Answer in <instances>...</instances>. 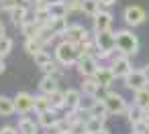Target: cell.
<instances>
[{
    "label": "cell",
    "instance_id": "1",
    "mask_svg": "<svg viewBox=\"0 0 149 134\" xmlns=\"http://www.w3.org/2000/svg\"><path fill=\"white\" fill-rule=\"evenodd\" d=\"M94 43L100 59H110V55L116 51V33L112 31H100L94 33Z\"/></svg>",
    "mask_w": 149,
    "mask_h": 134
},
{
    "label": "cell",
    "instance_id": "2",
    "mask_svg": "<svg viewBox=\"0 0 149 134\" xmlns=\"http://www.w3.org/2000/svg\"><path fill=\"white\" fill-rule=\"evenodd\" d=\"M80 55H82V49H80V45H76V43L61 41V43L55 47V59H57L63 67L76 65V61L80 59Z\"/></svg>",
    "mask_w": 149,
    "mask_h": 134
},
{
    "label": "cell",
    "instance_id": "3",
    "mask_svg": "<svg viewBox=\"0 0 149 134\" xmlns=\"http://www.w3.org/2000/svg\"><path fill=\"white\" fill-rule=\"evenodd\" d=\"M116 49L123 51L125 55H137L139 53V39L137 35H133L131 31L123 29V31H116Z\"/></svg>",
    "mask_w": 149,
    "mask_h": 134
},
{
    "label": "cell",
    "instance_id": "4",
    "mask_svg": "<svg viewBox=\"0 0 149 134\" xmlns=\"http://www.w3.org/2000/svg\"><path fill=\"white\" fill-rule=\"evenodd\" d=\"M110 69H112V73H114V77L118 79H123L133 67H131V61H129V55H125L123 51H114L112 55H110V65H108Z\"/></svg>",
    "mask_w": 149,
    "mask_h": 134
},
{
    "label": "cell",
    "instance_id": "5",
    "mask_svg": "<svg viewBox=\"0 0 149 134\" xmlns=\"http://www.w3.org/2000/svg\"><path fill=\"white\" fill-rule=\"evenodd\" d=\"M102 100H104V104H106V108H108V114H110V116L127 114V102H125V98H123L120 93H112V91H108Z\"/></svg>",
    "mask_w": 149,
    "mask_h": 134
},
{
    "label": "cell",
    "instance_id": "6",
    "mask_svg": "<svg viewBox=\"0 0 149 134\" xmlns=\"http://www.w3.org/2000/svg\"><path fill=\"white\" fill-rule=\"evenodd\" d=\"M76 65H78V71L84 75V77H92L96 71H98V59L92 55V53H82L80 55V59L76 61Z\"/></svg>",
    "mask_w": 149,
    "mask_h": 134
},
{
    "label": "cell",
    "instance_id": "7",
    "mask_svg": "<svg viewBox=\"0 0 149 134\" xmlns=\"http://www.w3.org/2000/svg\"><path fill=\"white\" fill-rule=\"evenodd\" d=\"M123 83H125V87H129V89L137 91V89L145 87L149 81H147V77H145V73H143V69H131V71L123 77Z\"/></svg>",
    "mask_w": 149,
    "mask_h": 134
},
{
    "label": "cell",
    "instance_id": "8",
    "mask_svg": "<svg viewBox=\"0 0 149 134\" xmlns=\"http://www.w3.org/2000/svg\"><path fill=\"white\" fill-rule=\"evenodd\" d=\"M63 41H70V43H76V45H80V43H84L86 39H90V33L82 27V25H70L65 31H63Z\"/></svg>",
    "mask_w": 149,
    "mask_h": 134
},
{
    "label": "cell",
    "instance_id": "9",
    "mask_svg": "<svg viewBox=\"0 0 149 134\" xmlns=\"http://www.w3.org/2000/svg\"><path fill=\"white\" fill-rule=\"evenodd\" d=\"M123 19H125V23H127L129 27H139V25L145 23L147 12H145L141 6H127L125 12H123Z\"/></svg>",
    "mask_w": 149,
    "mask_h": 134
},
{
    "label": "cell",
    "instance_id": "10",
    "mask_svg": "<svg viewBox=\"0 0 149 134\" xmlns=\"http://www.w3.org/2000/svg\"><path fill=\"white\" fill-rule=\"evenodd\" d=\"M15 106L19 114H29L35 110V96H31L29 91H19L15 96Z\"/></svg>",
    "mask_w": 149,
    "mask_h": 134
},
{
    "label": "cell",
    "instance_id": "11",
    "mask_svg": "<svg viewBox=\"0 0 149 134\" xmlns=\"http://www.w3.org/2000/svg\"><path fill=\"white\" fill-rule=\"evenodd\" d=\"M110 27H112V14L106 12V10H100V12L94 16V33L110 31Z\"/></svg>",
    "mask_w": 149,
    "mask_h": 134
},
{
    "label": "cell",
    "instance_id": "12",
    "mask_svg": "<svg viewBox=\"0 0 149 134\" xmlns=\"http://www.w3.org/2000/svg\"><path fill=\"white\" fill-rule=\"evenodd\" d=\"M63 96H65V100H63V108L68 110V112H72V110H78L80 108V102H82V93L78 91V89H65L63 91Z\"/></svg>",
    "mask_w": 149,
    "mask_h": 134
},
{
    "label": "cell",
    "instance_id": "13",
    "mask_svg": "<svg viewBox=\"0 0 149 134\" xmlns=\"http://www.w3.org/2000/svg\"><path fill=\"white\" fill-rule=\"evenodd\" d=\"M92 77L100 83V87H110V85H112V81L116 79L110 67H98V71H96Z\"/></svg>",
    "mask_w": 149,
    "mask_h": 134
},
{
    "label": "cell",
    "instance_id": "14",
    "mask_svg": "<svg viewBox=\"0 0 149 134\" xmlns=\"http://www.w3.org/2000/svg\"><path fill=\"white\" fill-rule=\"evenodd\" d=\"M27 12H29V8L25 6V4H17L13 10H10V19H13V25L15 27H23L29 19H27Z\"/></svg>",
    "mask_w": 149,
    "mask_h": 134
},
{
    "label": "cell",
    "instance_id": "15",
    "mask_svg": "<svg viewBox=\"0 0 149 134\" xmlns=\"http://www.w3.org/2000/svg\"><path fill=\"white\" fill-rule=\"evenodd\" d=\"M127 120L133 124V128L141 126V124H143V120H145V116H143V108H141V106H137V104H133L131 108H127Z\"/></svg>",
    "mask_w": 149,
    "mask_h": 134
},
{
    "label": "cell",
    "instance_id": "16",
    "mask_svg": "<svg viewBox=\"0 0 149 134\" xmlns=\"http://www.w3.org/2000/svg\"><path fill=\"white\" fill-rule=\"evenodd\" d=\"M39 118V126H43V128H49V126H53V124H57L59 122V118L55 116V110L51 108V110H45V112H41V114H37Z\"/></svg>",
    "mask_w": 149,
    "mask_h": 134
},
{
    "label": "cell",
    "instance_id": "17",
    "mask_svg": "<svg viewBox=\"0 0 149 134\" xmlns=\"http://www.w3.org/2000/svg\"><path fill=\"white\" fill-rule=\"evenodd\" d=\"M17 112L15 106V98H6V96H0V116H13Z\"/></svg>",
    "mask_w": 149,
    "mask_h": 134
},
{
    "label": "cell",
    "instance_id": "18",
    "mask_svg": "<svg viewBox=\"0 0 149 134\" xmlns=\"http://www.w3.org/2000/svg\"><path fill=\"white\" fill-rule=\"evenodd\" d=\"M100 6H102L100 0H82V12L92 16V19L100 12Z\"/></svg>",
    "mask_w": 149,
    "mask_h": 134
},
{
    "label": "cell",
    "instance_id": "19",
    "mask_svg": "<svg viewBox=\"0 0 149 134\" xmlns=\"http://www.w3.org/2000/svg\"><path fill=\"white\" fill-rule=\"evenodd\" d=\"M39 89L43 93H51L57 89V77L55 75H43V79L39 81Z\"/></svg>",
    "mask_w": 149,
    "mask_h": 134
},
{
    "label": "cell",
    "instance_id": "20",
    "mask_svg": "<svg viewBox=\"0 0 149 134\" xmlns=\"http://www.w3.org/2000/svg\"><path fill=\"white\" fill-rule=\"evenodd\" d=\"M19 132L21 134H37V124H35V120H31V118H27V116H23L21 120H19Z\"/></svg>",
    "mask_w": 149,
    "mask_h": 134
},
{
    "label": "cell",
    "instance_id": "21",
    "mask_svg": "<svg viewBox=\"0 0 149 134\" xmlns=\"http://www.w3.org/2000/svg\"><path fill=\"white\" fill-rule=\"evenodd\" d=\"M90 114H94V116H98V118H104V120L110 116V114H108V108H106V104H104V100H102V98H96V102H94V106H92Z\"/></svg>",
    "mask_w": 149,
    "mask_h": 134
},
{
    "label": "cell",
    "instance_id": "22",
    "mask_svg": "<svg viewBox=\"0 0 149 134\" xmlns=\"http://www.w3.org/2000/svg\"><path fill=\"white\" fill-rule=\"evenodd\" d=\"M82 89H84V93H88V96H96V93L100 91V83H98L94 77H84Z\"/></svg>",
    "mask_w": 149,
    "mask_h": 134
},
{
    "label": "cell",
    "instance_id": "23",
    "mask_svg": "<svg viewBox=\"0 0 149 134\" xmlns=\"http://www.w3.org/2000/svg\"><path fill=\"white\" fill-rule=\"evenodd\" d=\"M135 104H137V106H141L143 110H145V108H149V87H147V85L135 91Z\"/></svg>",
    "mask_w": 149,
    "mask_h": 134
},
{
    "label": "cell",
    "instance_id": "24",
    "mask_svg": "<svg viewBox=\"0 0 149 134\" xmlns=\"http://www.w3.org/2000/svg\"><path fill=\"white\" fill-rule=\"evenodd\" d=\"M21 31H23V35H25L27 39H33V37H37V35H39L41 27H39L35 21H27V23L21 27Z\"/></svg>",
    "mask_w": 149,
    "mask_h": 134
},
{
    "label": "cell",
    "instance_id": "25",
    "mask_svg": "<svg viewBox=\"0 0 149 134\" xmlns=\"http://www.w3.org/2000/svg\"><path fill=\"white\" fill-rule=\"evenodd\" d=\"M49 12L53 19H59V16H68L70 10H68V2H57V4H51L49 6Z\"/></svg>",
    "mask_w": 149,
    "mask_h": 134
},
{
    "label": "cell",
    "instance_id": "26",
    "mask_svg": "<svg viewBox=\"0 0 149 134\" xmlns=\"http://www.w3.org/2000/svg\"><path fill=\"white\" fill-rule=\"evenodd\" d=\"M43 47H45V45H43V43H41L37 37H33V39H27V41H25V51H27L29 55H35V53H39Z\"/></svg>",
    "mask_w": 149,
    "mask_h": 134
},
{
    "label": "cell",
    "instance_id": "27",
    "mask_svg": "<svg viewBox=\"0 0 149 134\" xmlns=\"http://www.w3.org/2000/svg\"><path fill=\"white\" fill-rule=\"evenodd\" d=\"M47 98H49V102H51V108H53V110H57V108H63V100H65L63 91L55 89V91L47 93Z\"/></svg>",
    "mask_w": 149,
    "mask_h": 134
},
{
    "label": "cell",
    "instance_id": "28",
    "mask_svg": "<svg viewBox=\"0 0 149 134\" xmlns=\"http://www.w3.org/2000/svg\"><path fill=\"white\" fill-rule=\"evenodd\" d=\"M45 110H51V102H49L47 93H43V96H37V98H35V112H37V114H41V112H45Z\"/></svg>",
    "mask_w": 149,
    "mask_h": 134
},
{
    "label": "cell",
    "instance_id": "29",
    "mask_svg": "<svg viewBox=\"0 0 149 134\" xmlns=\"http://www.w3.org/2000/svg\"><path fill=\"white\" fill-rule=\"evenodd\" d=\"M49 27H51L59 37H61V35H63V31H65L70 25H68V19H65V16H59V19H53V21L49 23Z\"/></svg>",
    "mask_w": 149,
    "mask_h": 134
},
{
    "label": "cell",
    "instance_id": "30",
    "mask_svg": "<svg viewBox=\"0 0 149 134\" xmlns=\"http://www.w3.org/2000/svg\"><path fill=\"white\" fill-rule=\"evenodd\" d=\"M33 59H35V65H37V67H45L47 63H51V61H53V59H51V55H49L47 51H43V49H41L39 53H35V55H33Z\"/></svg>",
    "mask_w": 149,
    "mask_h": 134
},
{
    "label": "cell",
    "instance_id": "31",
    "mask_svg": "<svg viewBox=\"0 0 149 134\" xmlns=\"http://www.w3.org/2000/svg\"><path fill=\"white\" fill-rule=\"evenodd\" d=\"M10 51H13V39L2 37V39H0V57H6Z\"/></svg>",
    "mask_w": 149,
    "mask_h": 134
},
{
    "label": "cell",
    "instance_id": "32",
    "mask_svg": "<svg viewBox=\"0 0 149 134\" xmlns=\"http://www.w3.org/2000/svg\"><path fill=\"white\" fill-rule=\"evenodd\" d=\"M43 71H45V75H55L57 77V73H59V67L55 65V61H51V63H47L45 67H41Z\"/></svg>",
    "mask_w": 149,
    "mask_h": 134
},
{
    "label": "cell",
    "instance_id": "33",
    "mask_svg": "<svg viewBox=\"0 0 149 134\" xmlns=\"http://www.w3.org/2000/svg\"><path fill=\"white\" fill-rule=\"evenodd\" d=\"M68 10L70 12H82V0H68Z\"/></svg>",
    "mask_w": 149,
    "mask_h": 134
},
{
    "label": "cell",
    "instance_id": "34",
    "mask_svg": "<svg viewBox=\"0 0 149 134\" xmlns=\"http://www.w3.org/2000/svg\"><path fill=\"white\" fill-rule=\"evenodd\" d=\"M0 134H21V132L15 126H4V128H0Z\"/></svg>",
    "mask_w": 149,
    "mask_h": 134
},
{
    "label": "cell",
    "instance_id": "35",
    "mask_svg": "<svg viewBox=\"0 0 149 134\" xmlns=\"http://www.w3.org/2000/svg\"><path fill=\"white\" fill-rule=\"evenodd\" d=\"M2 37H6V29H4V23L0 21V39H2Z\"/></svg>",
    "mask_w": 149,
    "mask_h": 134
},
{
    "label": "cell",
    "instance_id": "36",
    "mask_svg": "<svg viewBox=\"0 0 149 134\" xmlns=\"http://www.w3.org/2000/svg\"><path fill=\"white\" fill-rule=\"evenodd\" d=\"M114 2H116V0H100V4H102V6H112Z\"/></svg>",
    "mask_w": 149,
    "mask_h": 134
},
{
    "label": "cell",
    "instance_id": "37",
    "mask_svg": "<svg viewBox=\"0 0 149 134\" xmlns=\"http://www.w3.org/2000/svg\"><path fill=\"white\" fill-rule=\"evenodd\" d=\"M57 2H65V0H45V4L51 6V4H57Z\"/></svg>",
    "mask_w": 149,
    "mask_h": 134
},
{
    "label": "cell",
    "instance_id": "38",
    "mask_svg": "<svg viewBox=\"0 0 149 134\" xmlns=\"http://www.w3.org/2000/svg\"><path fill=\"white\" fill-rule=\"evenodd\" d=\"M6 65H4V57H0V73H4Z\"/></svg>",
    "mask_w": 149,
    "mask_h": 134
},
{
    "label": "cell",
    "instance_id": "39",
    "mask_svg": "<svg viewBox=\"0 0 149 134\" xmlns=\"http://www.w3.org/2000/svg\"><path fill=\"white\" fill-rule=\"evenodd\" d=\"M143 73H145V77H147V81H149V63L143 67Z\"/></svg>",
    "mask_w": 149,
    "mask_h": 134
},
{
    "label": "cell",
    "instance_id": "40",
    "mask_svg": "<svg viewBox=\"0 0 149 134\" xmlns=\"http://www.w3.org/2000/svg\"><path fill=\"white\" fill-rule=\"evenodd\" d=\"M94 134H110V132H108L106 128H102V130H98V132H94Z\"/></svg>",
    "mask_w": 149,
    "mask_h": 134
},
{
    "label": "cell",
    "instance_id": "41",
    "mask_svg": "<svg viewBox=\"0 0 149 134\" xmlns=\"http://www.w3.org/2000/svg\"><path fill=\"white\" fill-rule=\"evenodd\" d=\"M61 134H74V132H72V130H63Z\"/></svg>",
    "mask_w": 149,
    "mask_h": 134
},
{
    "label": "cell",
    "instance_id": "42",
    "mask_svg": "<svg viewBox=\"0 0 149 134\" xmlns=\"http://www.w3.org/2000/svg\"><path fill=\"white\" fill-rule=\"evenodd\" d=\"M133 134H141V132H133Z\"/></svg>",
    "mask_w": 149,
    "mask_h": 134
},
{
    "label": "cell",
    "instance_id": "43",
    "mask_svg": "<svg viewBox=\"0 0 149 134\" xmlns=\"http://www.w3.org/2000/svg\"><path fill=\"white\" fill-rule=\"evenodd\" d=\"M84 134H88V132H84Z\"/></svg>",
    "mask_w": 149,
    "mask_h": 134
}]
</instances>
